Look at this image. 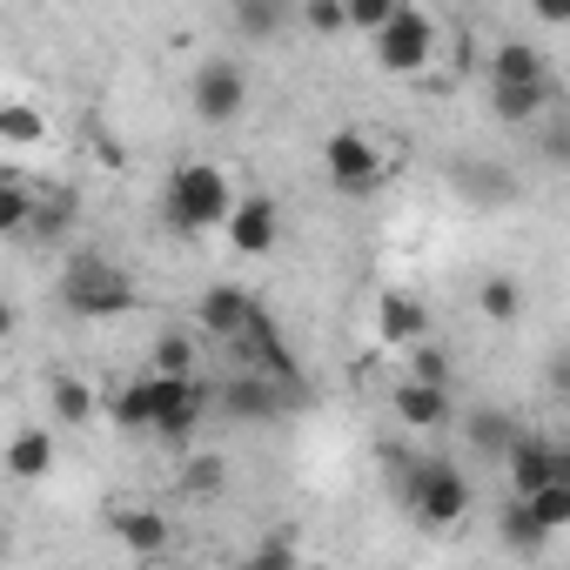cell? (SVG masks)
I'll list each match as a JSON object with an SVG mask.
<instances>
[{
    "mask_svg": "<svg viewBox=\"0 0 570 570\" xmlns=\"http://www.w3.org/2000/svg\"><path fill=\"white\" fill-rule=\"evenodd\" d=\"M222 228H228V248H235V255H275V242H282V208H275V195L248 188V195L228 202Z\"/></svg>",
    "mask_w": 570,
    "mask_h": 570,
    "instance_id": "obj_10",
    "label": "cell"
},
{
    "mask_svg": "<svg viewBox=\"0 0 570 570\" xmlns=\"http://www.w3.org/2000/svg\"><path fill=\"white\" fill-rule=\"evenodd\" d=\"M228 202H235V181H228L215 161H181V168H168V181H161V222H168L175 235H208V228H222Z\"/></svg>",
    "mask_w": 570,
    "mask_h": 570,
    "instance_id": "obj_4",
    "label": "cell"
},
{
    "mask_svg": "<svg viewBox=\"0 0 570 570\" xmlns=\"http://www.w3.org/2000/svg\"><path fill=\"white\" fill-rule=\"evenodd\" d=\"M390 14H396V0H343V21H350V35H363V41H370Z\"/></svg>",
    "mask_w": 570,
    "mask_h": 570,
    "instance_id": "obj_29",
    "label": "cell"
},
{
    "mask_svg": "<svg viewBox=\"0 0 570 570\" xmlns=\"http://www.w3.org/2000/svg\"><path fill=\"white\" fill-rule=\"evenodd\" d=\"M61 309L75 323H115V316L141 309V282L121 262H108L101 248H75L61 268Z\"/></svg>",
    "mask_w": 570,
    "mask_h": 570,
    "instance_id": "obj_2",
    "label": "cell"
},
{
    "mask_svg": "<svg viewBox=\"0 0 570 570\" xmlns=\"http://www.w3.org/2000/svg\"><path fill=\"white\" fill-rule=\"evenodd\" d=\"M550 68L530 41H497L490 48V115L503 128H530L543 108H550Z\"/></svg>",
    "mask_w": 570,
    "mask_h": 570,
    "instance_id": "obj_3",
    "label": "cell"
},
{
    "mask_svg": "<svg viewBox=\"0 0 570 570\" xmlns=\"http://www.w3.org/2000/svg\"><path fill=\"white\" fill-rule=\"evenodd\" d=\"M222 483H228V463H222V456H188V463H181V490H188V497H215Z\"/></svg>",
    "mask_w": 570,
    "mask_h": 570,
    "instance_id": "obj_28",
    "label": "cell"
},
{
    "mask_svg": "<svg viewBox=\"0 0 570 570\" xmlns=\"http://www.w3.org/2000/svg\"><path fill=\"white\" fill-rule=\"evenodd\" d=\"M255 316H262V303H255L248 289H235V282H215V289L195 296V323H202L208 343H235Z\"/></svg>",
    "mask_w": 570,
    "mask_h": 570,
    "instance_id": "obj_11",
    "label": "cell"
},
{
    "mask_svg": "<svg viewBox=\"0 0 570 570\" xmlns=\"http://www.w3.org/2000/svg\"><path fill=\"white\" fill-rule=\"evenodd\" d=\"M303 557V543L296 537H268V543H255L248 550V570H282V563H296Z\"/></svg>",
    "mask_w": 570,
    "mask_h": 570,
    "instance_id": "obj_31",
    "label": "cell"
},
{
    "mask_svg": "<svg viewBox=\"0 0 570 570\" xmlns=\"http://www.w3.org/2000/svg\"><path fill=\"white\" fill-rule=\"evenodd\" d=\"M323 175L336 195H370L383 181V155L363 128H336V135H323Z\"/></svg>",
    "mask_w": 570,
    "mask_h": 570,
    "instance_id": "obj_9",
    "label": "cell"
},
{
    "mask_svg": "<svg viewBox=\"0 0 570 570\" xmlns=\"http://www.w3.org/2000/svg\"><path fill=\"white\" fill-rule=\"evenodd\" d=\"M68 228H75V195H68V188H48V195H35L28 235H35V242H55V235H68Z\"/></svg>",
    "mask_w": 570,
    "mask_h": 570,
    "instance_id": "obj_22",
    "label": "cell"
},
{
    "mask_svg": "<svg viewBox=\"0 0 570 570\" xmlns=\"http://www.w3.org/2000/svg\"><path fill=\"white\" fill-rule=\"evenodd\" d=\"M48 141H55V121L35 101H21V95L0 101V148H48Z\"/></svg>",
    "mask_w": 570,
    "mask_h": 570,
    "instance_id": "obj_19",
    "label": "cell"
},
{
    "mask_svg": "<svg viewBox=\"0 0 570 570\" xmlns=\"http://www.w3.org/2000/svg\"><path fill=\"white\" fill-rule=\"evenodd\" d=\"M195 356H202V350H195L188 330H168V336L155 343V370H168V376H195Z\"/></svg>",
    "mask_w": 570,
    "mask_h": 570,
    "instance_id": "obj_27",
    "label": "cell"
},
{
    "mask_svg": "<svg viewBox=\"0 0 570 570\" xmlns=\"http://www.w3.org/2000/svg\"><path fill=\"white\" fill-rule=\"evenodd\" d=\"M235 28L255 48H275V41H289V28H296V0H235Z\"/></svg>",
    "mask_w": 570,
    "mask_h": 570,
    "instance_id": "obj_17",
    "label": "cell"
},
{
    "mask_svg": "<svg viewBox=\"0 0 570 570\" xmlns=\"http://www.w3.org/2000/svg\"><path fill=\"white\" fill-rule=\"evenodd\" d=\"M430 336V303L423 296H410V289H390V296H376V343L383 350H410V343H423Z\"/></svg>",
    "mask_w": 570,
    "mask_h": 570,
    "instance_id": "obj_12",
    "label": "cell"
},
{
    "mask_svg": "<svg viewBox=\"0 0 570 570\" xmlns=\"http://www.w3.org/2000/svg\"><path fill=\"white\" fill-rule=\"evenodd\" d=\"M48 410H55V423L61 430H88L95 416H101V396H95V383L88 376H48Z\"/></svg>",
    "mask_w": 570,
    "mask_h": 570,
    "instance_id": "obj_18",
    "label": "cell"
},
{
    "mask_svg": "<svg viewBox=\"0 0 570 570\" xmlns=\"http://www.w3.org/2000/svg\"><path fill=\"white\" fill-rule=\"evenodd\" d=\"M188 108H195V121H208V128H235V121L248 115V68L228 61V55L202 61V68L188 75Z\"/></svg>",
    "mask_w": 570,
    "mask_h": 570,
    "instance_id": "obj_7",
    "label": "cell"
},
{
    "mask_svg": "<svg viewBox=\"0 0 570 570\" xmlns=\"http://www.w3.org/2000/svg\"><path fill=\"white\" fill-rule=\"evenodd\" d=\"M530 14H537L543 28H570V0H530Z\"/></svg>",
    "mask_w": 570,
    "mask_h": 570,
    "instance_id": "obj_32",
    "label": "cell"
},
{
    "mask_svg": "<svg viewBox=\"0 0 570 570\" xmlns=\"http://www.w3.org/2000/svg\"><path fill=\"white\" fill-rule=\"evenodd\" d=\"M108 530H115L121 550H135V557H161V550L175 543V523H168L155 503H115V510H108Z\"/></svg>",
    "mask_w": 570,
    "mask_h": 570,
    "instance_id": "obj_13",
    "label": "cell"
},
{
    "mask_svg": "<svg viewBox=\"0 0 570 570\" xmlns=\"http://www.w3.org/2000/svg\"><path fill=\"white\" fill-rule=\"evenodd\" d=\"M476 309H483V323H517L523 316V282L517 275H490L476 289Z\"/></svg>",
    "mask_w": 570,
    "mask_h": 570,
    "instance_id": "obj_23",
    "label": "cell"
},
{
    "mask_svg": "<svg viewBox=\"0 0 570 570\" xmlns=\"http://www.w3.org/2000/svg\"><path fill=\"white\" fill-rule=\"evenodd\" d=\"M497 537H503V550H523V557H530V550H543V543H550V537H543V530H537V517H530V510H523V503H517V497H510V503H503V517H497Z\"/></svg>",
    "mask_w": 570,
    "mask_h": 570,
    "instance_id": "obj_24",
    "label": "cell"
},
{
    "mask_svg": "<svg viewBox=\"0 0 570 570\" xmlns=\"http://www.w3.org/2000/svg\"><path fill=\"white\" fill-rule=\"evenodd\" d=\"M396 423L403 430H443L450 423V383H423V376H403L396 396H390Z\"/></svg>",
    "mask_w": 570,
    "mask_h": 570,
    "instance_id": "obj_16",
    "label": "cell"
},
{
    "mask_svg": "<svg viewBox=\"0 0 570 570\" xmlns=\"http://www.w3.org/2000/svg\"><path fill=\"white\" fill-rule=\"evenodd\" d=\"M8 330H14V309H8V303H0V336H8Z\"/></svg>",
    "mask_w": 570,
    "mask_h": 570,
    "instance_id": "obj_33",
    "label": "cell"
},
{
    "mask_svg": "<svg viewBox=\"0 0 570 570\" xmlns=\"http://www.w3.org/2000/svg\"><path fill=\"white\" fill-rule=\"evenodd\" d=\"M403 503H410V517L423 530H450V523L470 517V476L450 456H423L410 470V483H403Z\"/></svg>",
    "mask_w": 570,
    "mask_h": 570,
    "instance_id": "obj_5",
    "label": "cell"
},
{
    "mask_svg": "<svg viewBox=\"0 0 570 570\" xmlns=\"http://www.w3.org/2000/svg\"><path fill=\"white\" fill-rule=\"evenodd\" d=\"M28 215H35V188H21V181H0V242L28 235Z\"/></svg>",
    "mask_w": 570,
    "mask_h": 570,
    "instance_id": "obj_26",
    "label": "cell"
},
{
    "mask_svg": "<svg viewBox=\"0 0 570 570\" xmlns=\"http://www.w3.org/2000/svg\"><path fill=\"white\" fill-rule=\"evenodd\" d=\"M563 463H570V456H563L557 443H543V436H523V430H517V436H510V450H503V470H510L517 497H523V490H537V483H550V476H570Z\"/></svg>",
    "mask_w": 570,
    "mask_h": 570,
    "instance_id": "obj_14",
    "label": "cell"
},
{
    "mask_svg": "<svg viewBox=\"0 0 570 570\" xmlns=\"http://www.w3.org/2000/svg\"><path fill=\"white\" fill-rule=\"evenodd\" d=\"M436 41H443V28H436L423 8H410V0H396V14L370 35V48H376V68H383V75H430Z\"/></svg>",
    "mask_w": 570,
    "mask_h": 570,
    "instance_id": "obj_6",
    "label": "cell"
},
{
    "mask_svg": "<svg viewBox=\"0 0 570 570\" xmlns=\"http://www.w3.org/2000/svg\"><path fill=\"white\" fill-rule=\"evenodd\" d=\"M510 436H517V416L510 410H463V443L483 456V463H503V450H510Z\"/></svg>",
    "mask_w": 570,
    "mask_h": 570,
    "instance_id": "obj_20",
    "label": "cell"
},
{
    "mask_svg": "<svg viewBox=\"0 0 570 570\" xmlns=\"http://www.w3.org/2000/svg\"><path fill=\"white\" fill-rule=\"evenodd\" d=\"M530 517H537V530L543 537H557V530H570V476H550V483H537V490H523L517 497Z\"/></svg>",
    "mask_w": 570,
    "mask_h": 570,
    "instance_id": "obj_21",
    "label": "cell"
},
{
    "mask_svg": "<svg viewBox=\"0 0 570 570\" xmlns=\"http://www.w3.org/2000/svg\"><path fill=\"white\" fill-rule=\"evenodd\" d=\"M121 430H148V436H168V443H181V436H195V423L208 416V383L202 376H168V370H148V376H135L115 403H101Z\"/></svg>",
    "mask_w": 570,
    "mask_h": 570,
    "instance_id": "obj_1",
    "label": "cell"
},
{
    "mask_svg": "<svg viewBox=\"0 0 570 570\" xmlns=\"http://www.w3.org/2000/svg\"><path fill=\"white\" fill-rule=\"evenodd\" d=\"M403 363H410V376H423V383H450V356L423 336V343H410L403 350Z\"/></svg>",
    "mask_w": 570,
    "mask_h": 570,
    "instance_id": "obj_30",
    "label": "cell"
},
{
    "mask_svg": "<svg viewBox=\"0 0 570 570\" xmlns=\"http://www.w3.org/2000/svg\"><path fill=\"white\" fill-rule=\"evenodd\" d=\"M289 396H296V383H282V376L242 363L222 390H208V410H222V416H235V423H275Z\"/></svg>",
    "mask_w": 570,
    "mask_h": 570,
    "instance_id": "obj_8",
    "label": "cell"
},
{
    "mask_svg": "<svg viewBox=\"0 0 570 570\" xmlns=\"http://www.w3.org/2000/svg\"><path fill=\"white\" fill-rule=\"evenodd\" d=\"M55 456H61L55 430H35V423L0 443V470H8L14 483H41V476H55Z\"/></svg>",
    "mask_w": 570,
    "mask_h": 570,
    "instance_id": "obj_15",
    "label": "cell"
},
{
    "mask_svg": "<svg viewBox=\"0 0 570 570\" xmlns=\"http://www.w3.org/2000/svg\"><path fill=\"white\" fill-rule=\"evenodd\" d=\"M296 21H303V35H309V41H343V35H350V21H343V0H303V8H296Z\"/></svg>",
    "mask_w": 570,
    "mask_h": 570,
    "instance_id": "obj_25",
    "label": "cell"
}]
</instances>
